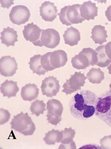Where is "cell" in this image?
I'll return each instance as SVG.
<instances>
[{"instance_id":"cell-1","label":"cell","mask_w":111,"mask_h":149,"mask_svg":"<svg viewBox=\"0 0 111 149\" xmlns=\"http://www.w3.org/2000/svg\"><path fill=\"white\" fill-rule=\"evenodd\" d=\"M98 98L96 94L89 90L77 92L69 103L72 115L80 120L91 118L95 113Z\"/></svg>"},{"instance_id":"cell-2","label":"cell","mask_w":111,"mask_h":149,"mask_svg":"<svg viewBox=\"0 0 111 149\" xmlns=\"http://www.w3.org/2000/svg\"><path fill=\"white\" fill-rule=\"evenodd\" d=\"M95 113L111 128V90L106 91L98 97Z\"/></svg>"},{"instance_id":"cell-3","label":"cell","mask_w":111,"mask_h":149,"mask_svg":"<svg viewBox=\"0 0 111 149\" xmlns=\"http://www.w3.org/2000/svg\"><path fill=\"white\" fill-rule=\"evenodd\" d=\"M10 124L12 129L25 136L32 135L36 130L35 125L27 113L22 112L14 116Z\"/></svg>"},{"instance_id":"cell-4","label":"cell","mask_w":111,"mask_h":149,"mask_svg":"<svg viewBox=\"0 0 111 149\" xmlns=\"http://www.w3.org/2000/svg\"><path fill=\"white\" fill-rule=\"evenodd\" d=\"M80 6L79 4H75L62 8L58 14L61 22L66 26H69L73 24L81 23L85 21L80 15Z\"/></svg>"},{"instance_id":"cell-5","label":"cell","mask_w":111,"mask_h":149,"mask_svg":"<svg viewBox=\"0 0 111 149\" xmlns=\"http://www.w3.org/2000/svg\"><path fill=\"white\" fill-rule=\"evenodd\" d=\"M47 120L49 123L56 126L61 121L63 110V105L60 101L56 99L49 100L47 102Z\"/></svg>"},{"instance_id":"cell-6","label":"cell","mask_w":111,"mask_h":149,"mask_svg":"<svg viewBox=\"0 0 111 149\" xmlns=\"http://www.w3.org/2000/svg\"><path fill=\"white\" fill-rule=\"evenodd\" d=\"M87 79L84 74L80 72H75L74 74L71 76L69 80H66V82L63 85L62 92L67 95H71L78 90H81V87L84 86Z\"/></svg>"},{"instance_id":"cell-7","label":"cell","mask_w":111,"mask_h":149,"mask_svg":"<svg viewBox=\"0 0 111 149\" xmlns=\"http://www.w3.org/2000/svg\"><path fill=\"white\" fill-rule=\"evenodd\" d=\"M30 16L31 14L28 7L22 5L14 6L9 14L11 21L18 25L26 23L29 20Z\"/></svg>"},{"instance_id":"cell-8","label":"cell","mask_w":111,"mask_h":149,"mask_svg":"<svg viewBox=\"0 0 111 149\" xmlns=\"http://www.w3.org/2000/svg\"><path fill=\"white\" fill-rule=\"evenodd\" d=\"M60 38L58 31L53 28L42 30L40 41L42 47L54 49L59 44Z\"/></svg>"},{"instance_id":"cell-9","label":"cell","mask_w":111,"mask_h":149,"mask_svg":"<svg viewBox=\"0 0 111 149\" xmlns=\"http://www.w3.org/2000/svg\"><path fill=\"white\" fill-rule=\"evenodd\" d=\"M42 30L37 25L31 23L25 26L23 33L26 41H30L36 46L42 47L40 38Z\"/></svg>"},{"instance_id":"cell-10","label":"cell","mask_w":111,"mask_h":149,"mask_svg":"<svg viewBox=\"0 0 111 149\" xmlns=\"http://www.w3.org/2000/svg\"><path fill=\"white\" fill-rule=\"evenodd\" d=\"M59 81L53 76H49L42 81L41 86L42 95L49 97L56 96L60 89Z\"/></svg>"},{"instance_id":"cell-11","label":"cell","mask_w":111,"mask_h":149,"mask_svg":"<svg viewBox=\"0 0 111 149\" xmlns=\"http://www.w3.org/2000/svg\"><path fill=\"white\" fill-rule=\"evenodd\" d=\"M18 64L15 58L10 56H3L0 59V73L5 77L13 76L18 70Z\"/></svg>"},{"instance_id":"cell-12","label":"cell","mask_w":111,"mask_h":149,"mask_svg":"<svg viewBox=\"0 0 111 149\" xmlns=\"http://www.w3.org/2000/svg\"><path fill=\"white\" fill-rule=\"evenodd\" d=\"M40 15L42 19L46 22H52L58 15L57 7L54 3L45 1L40 7Z\"/></svg>"},{"instance_id":"cell-13","label":"cell","mask_w":111,"mask_h":149,"mask_svg":"<svg viewBox=\"0 0 111 149\" xmlns=\"http://www.w3.org/2000/svg\"><path fill=\"white\" fill-rule=\"evenodd\" d=\"M67 53L62 50L50 52L49 63L53 70L65 66L67 61Z\"/></svg>"},{"instance_id":"cell-14","label":"cell","mask_w":111,"mask_h":149,"mask_svg":"<svg viewBox=\"0 0 111 149\" xmlns=\"http://www.w3.org/2000/svg\"><path fill=\"white\" fill-rule=\"evenodd\" d=\"M80 10L81 17L85 20L94 19L98 16V8L96 3L91 1L84 2L80 6Z\"/></svg>"},{"instance_id":"cell-15","label":"cell","mask_w":111,"mask_h":149,"mask_svg":"<svg viewBox=\"0 0 111 149\" xmlns=\"http://www.w3.org/2000/svg\"><path fill=\"white\" fill-rule=\"evenodd\" d=\"M63 133L62 139L60 142L62 144L59 149H76V143L73 139L76 135V132L74 129L69 128H65L62 130Z\"/></svg>"},{"instance_id":"cell-16","label":"cell","mask_w":111,"mask_h":149,"mask_svg":"<svg viewBox=\"0 0 111 149\" xmlns=\"http://www.w3.org/2000/svg\"><path fill=\"white\" fill-rule=\"evenodd\" d=\"M18 37L17 31L9 27L4 28L1 32V43L8 47L15 46V43L18 41Z\"/></svg>"},{"instance_id":"cell-17","label":"cell","mask_w":111,"mask_h":149,"mask_svg":"<svg viewBox=\"0 0 111 149\" xmlns=\"http://www.w3.org/2000/svg\"><path fill=\"white\" fill-rule=\"evenodd\" d=\"M39 91L36 85L29 83L23 87L21 95L24 100L31 102L38 97Z\"/></svg>"},{"instance_id":"cell-18","label":"cell","mask_w":111,"mask_h":149,"mask_svg":"<svg viewBox=\"0 0 111 149\" xmlns=\"http://www.w3.org/2000/svg\"><path fill=\"white\" fill-rule=\"evenodd\" d=\"M19 91L17 82L6 80L1 86V93L3 97H6L8 98L16 97V94Z\"/></svg>"},{"instance_id":"cell-19","label":"cell","mask_w":111,"mask_h":149,"mask_svg":"<svg viewBox=\"0 0 111 149\" xmlns=\"http://www.w3.org/2000/svg\"><path fill=\"white\" fill-rule=\"evenodd\" d=\"M65 44L70 46L77 45L80 40V33L78 29L71 27L67 28L63 35Z\"/></svg>"},{"instance_id":"cell-20","label":"cell","mask_w":111,"mask_h":149,"mask_svg":"<svg viewBox=\"0 0 111 149\" xmlns=\"http://www.w3.org/2000/svg\"><path fill=\"white\" fill-rule=\"evenodd\" d=\"M91 38L95 44L102 45L106 42L108 37L105 27L101 25L94 26L91 31Z\"/></svg>"},{"instance_id":"cell-21","label":"cell","mask_w":111,"mask_h":149,"mask_svg":"<svg viewBox=\"0 0 111 149\" xmlns=\"http://www.w3.org/2000/svg\"><path fill=\"white\" fill-rule=\"evenodd\" d=\"M71 62L73 67L78 70L85 69L91 65L89 58L82 52L72 58Z\"/></svg>"},{"instance_id":"cell-22","label":"cell","mask_w":111,"mask_h":149,"mask_svg":"<svg viewBox=\"0 0 111 149\" xmlns=\"http://www.w3.org/2000/svg\"><path fill=\"white\" fill-rule=\"evenodd\" d=\"M42 55H35L30 58L29 63V68L33 72V73H36L38 75H44L46 73L48 72L43 69L41 63V58Z\"/></svg>"},{"instance_id":"cell-23","label":"cell","mask_w":111,"mask_h":149,"mask_svg":"<svg viewBox=\"0 0 111 149\" xmlns=\"http://www.w3.org/2000/svg\"><path fill=\"white\" fill-rule=\"evenodd\" d=\"M105 45H100L96 49L97 53L98 61L96 65L102 68L108 66L111 63V60L106 55L105 52Z\"/></svg>"},{"instance_id":"cell-24","label":"cell","mask_w":111,"mask_h":149,"mask_svg":"<svg viewBox=\"0 0 111 149\" xmlns=\"http://www.w3.org/2000/svg\"><path fill=\"white\" fill-rule=\"evenodd\" d=\"M86 77L90 82L93 84H100L104 80V73L101 68H91L87 74Z\"/></svg>"},{"instance_id":"cell-25","label":"cell","mask_w":111,"mask_h":149,"mask_svg":"<svg viewBox=\"0 0 111 149\" xmlns=\"http://www.w3.org/2000/svg\"><path fill=\"white\" fill-rule=\"evenodd\" d=\"M63 133L62 131L52 129L46 134L43 140L46 144L51 145H55L56 143H60L62 139Z\"/></svg>"},{"instance_id":"cell-26","label":"cell","mask_w":111,"mask_h":149,"mask_svg":"<svg viewBox=\"0 0 111 149\" xmlns=\"http://www.w3.org/2000/svg\"><path fill=\"white\" fill-rule=\"evenodd\" d=\"M45 107L46 104L43 101L37 100L31 103L30 109L32 115L39 117L46 111Z\"/></svg>"},{"instance_id":"cell-27","label":"cell","mask_w":111,"mask_h":149,"mask_svg":"<svg viewBox=\"0 0 111 149\" xmlns=\"http://www.w3.org/2000/svg\"><path fill=\"white\" fill-rule=\"evenodd\" d=\"M81 52L87 56L90 60L91 66L96 65L98 61L97 53L96 51L91 48H85Z\"/></svg>"},{"instance_id":"cell-28","label":"cell","mask_w":111,"mask_h":149,"mask_svg":"<svg viewBox=\"0 0 111 149\" xmlns=\"http://www.w3.org/2000/svg\"><path fill=\"white\" fill-rule=\"evenodd\" d=\"M50 53V52H49L44 55H42L41 58V63L42 67L47 72L53 70L49 63V56Z\"/></svg>"},{"instance_id":"cell-29","label":"cell","mask_w":111,"mask_h":149,"mask_svg":"<svg viewBox=\"0 0 111 149\" xmlns=\"http://www.w3.org/2000/svg\"><path fill=\"white\" fill-rule=\"evenodd\" d=\"M10 118V114L7 110L0 109V125L5 124L9 121Z\"/></svg>"},{"instance_id":"cell-30","label":"cell","mask_w":111,"mask_h":149,"mask_svg":"<svg viewBox=\"0 0 111 149\" xmlns=\"http://www.w3.org/2000/svg\"><path fill=\"white\" fill-rule=\"evenodd\" d=\"M100 143L102 149H111V135L102 138L100 140Z\"/></svg>"},{"instance_id":"cell-31","label":"cell","mask_w":111,"mask_h":149,"mask_svg":"<svg viewBox=\"0 0 111 149\" xmlns=\"http://www.w3.org/2000/svg\"><path fill=\"white\" fill-rule=\"evenodd\" d=\"M105 49L106 55L111 60V41L108 42L105 45Z\"/></svg>"},{"instance_id":"cell-32","label":"cell","mask_w":111,"mask_h":149,"mask_svg":"<svg viewBox=\"0 0 111 149\" xmlns=\"http://www.w3.org/2000/svg\"><path fill=\"white\" fill-rule=\"evenodd\" d=\"M105 15L108 20L111 22V5L108 7L105 12Z\"/></svg>"},{"instance_id":"cell-33","label":"cell","mask_w":111,"mask_h":149,"mask_svg":"<svg viewBox=\"0 0 111 149\" xmlns=\"http://www.w3.org/2000/svg\"><path fill=\"white\" fill-rule=\"evenodd\" d=\"M107 69L108 70L109 74L111 75V64L107 67Z\"/></svg>"},{"instance_id":"cell-34","label":"cell","mask_w":111,"mask_h":149,"mask_svg":"<svg viewBox=\"0 0 111 149\" xmlns=\"http://www.w3.org/2000/svg\"><path fill=\"white\" fill-rule=\"evenodd\" d=\"M109 86H110V90H111V83H110V84Z\"/></svg>"}]
</instances>
